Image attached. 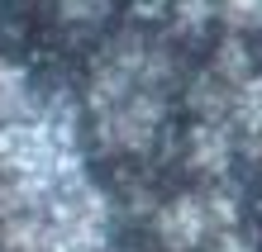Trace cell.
Here are the masks:
<instances>
[{"instance_id":"cell-1","label":"cell","mask_w":262,"mask_h":252,"mask_svg":"<svg viewBox=\"0 0 262 252\" xmlns=\"http://www.w3.org/2000/svg\"><path fill=\"white\" fill-rule=\"evenodd\" d=\"M229 228H238V200L220 186L181 191L152 214V233L167 252H200Z\"/></svg>"},{"instance_id":"cell-2","label":"cell","mask_w":262,"mask_h":252,"mask_svg":"<svg viewBox=\"0 0 262 252\" xmlns=\"http://www.w3.org/2000/svg\"><path fill=\"white\" fill-rule=\"evenodd\" d=\"M162 90L167 86H138L129 96L91 109L100 148H110V152H148L158 143V133H162V119H167V96Z\"/></svg>"},{"instance_id":"cell-5","label":"cell","mask_w":262,"mask_h":252,"mask_svg":"<svg viewBox=\"0 0 262 252\" xmlns=\"http://www.w3.org/2000/svg\"><path fill=\"white\" fill-rule=\"evenodd\" d=\"M229 124H234V133H238V148L262 152V72H253L248 81L238 86Z\"/></svg>"},{"instance_id":"cell-9","label":"cell","mask_w":262,"mask_h":252,"mask_svg":"<svg viewBox=\"0 0 262 252\" xmlns=\"http://www.w3.org/2000/svg\"><path fill=\"white\" fill-rule=\"evenodd\" d=\"M105 10H110V0H57V14L67 24H96Z\"/></svg>"},{"instance_id":"cell-6","label":"cell","mask_w":262,"mask_h":252,"mask_svg":"<svg viewBox=\"0 0 262 252\" xmlns=\"http://www.w3.org/2000/svg\"><path fill=\"white\" fill-rule=\"evenodd\" d=\"M210 67L220 72L229 86H243V81H248V76H253V57H248V43H243V34H229L220 48H214Z\"/></svg>"},{"instance_id":"cell-10","label":"cell","mask_w":262,"mask_h":252,"mask_svg":"<svg viewBox=\"0 0 262 252\" xmlns=\"http://www.w3.org/2000/svg\"><path fill=\"white\" fill-rule=\"evenodd\" d=\"M205 252H253V243H248V233H238V228H229V233H220Z\"/></svg>"},{"instance_id":"cell-7","label":"cell","mask_w":262,"mask_h":252,"mask_svg":"<svg viewBox=\"0 0 262 252\" xmlns=\"http://www.w3.org/2000/svg\"><path fill=\"white\" fill-rule=\"evenodd\" d=\"M214 14H220V0H172V29L181 38L205 34Z\"/></svg>"},{"instance_id":"cell-8","label":"cell","mask_w":262,"mask_h":252,"mask_svg":"<svg viewBox=\"0 0 262 252\" xmlns=\"http://www.w3.org/2000/svg\"><path fill=\"white\" fill-rule=\"evenodd\" d=\"M220 19L229 34H262V0H220Z\"/></svg>"},{"instance_id":"cell-3","label":"cell","mask_w":262,"mask_h":252,"mask_svg":"<svg viewBox=\"0 0 262 252\" xmlns=\"http://www.w3.org/2000/svg\"><path fill=\"white\" fill-rule=\"evenodd\" d=\"M238 152V133L229 119H195L186 129V167L200 181H224Z\"/></svg>"},{"instance_id":"cell-4","label":"cell","mask_w":262,"mask_h":252,"mask_svg":"<svg viewBox=\"0 0 262 252\" xmlns=\"http://www.w3.org/2000/svg\"><path fill=\"white\" fill-rule=\"evenodd\" d=\"M38 96L43 90L34 86L24 62H10L0 57V124H14V119H29L38 109Z\"/></svg>"}]
</instances>
